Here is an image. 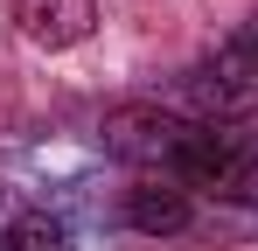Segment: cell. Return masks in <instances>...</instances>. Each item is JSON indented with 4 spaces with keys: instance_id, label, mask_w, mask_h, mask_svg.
Wrapping results in <instances>:
<instances>
[{
    "instance_id": "1",
    "label": "cell",
    "mask_w": 258,
    "mask_h": 251,
    "mask_svg": "<svg viewBox=\"0 0 258 251\" xmlns=\"http://www.w3.org/2000/svg\"><path fill=\"white\" fill-rule=\"evenodd\" d=\"M98 133H105V154H112V161H126L133 174L181 181L188 196L210 181L216 140H223V126H203V119H188V112L147 105V98H133V105H112Z\"/></svg>"
},
{
    "instance_id": "2",
    "label": "cell",
    "mask_w": 258,
    "mask_h": 251,
    "mask_svg": "<svg viewBox=\"0 0 258 251\" xmlns=\"http://www.w3.org/2000/svg\"><path fill=\"white\" fill-rule=\"evenodd\" d=\"M258 112V21H244L237 35H223L188 70V119L203 126H244Z\"/></svg>"
},
{
    "instance_id": "3",
    "label": "cell",
    "mask_w": 258,
    "mask_h": 251,
    "mask_svg": "<svg viewBox=\"0 0 258 251\" xmlns=\"http://www.w3.org/2000/svg\"><path fill=\"white\" fill-rule=\"evenodd\" d=\"M14 21L35 49H77L98 28V0H14Z\"/></svg>"
},
{
    "instance_id": "4",
    "label": "cell",
    "mask_w": 258,
    "mask_h": 251,
    "mask_svg": "<svg viewBox=\"0 0 258 251\" xmlns=\"http://www.w3.org/2000/svg\"><path fill=\"white\" fill-rule=\"evenodd\" d=\"M188 216H196V196H188L181 181L133 174V189H126V223H133V230H147V237H174V230H188Z\"/></svg>"
},
{
    "instance_id": "5",
    "label": "cell",
    "mask_w": 258,
    "mask_h": 251,
    "mask_svg": "<svg viewBox=\"0 0 258 251\" xmlns=\"http://www.w3.org/2000/svg\"><path fill=\"white\" fill-rule=\"evenodd\" d=\"M203 196L258 209V133H223V140H216V161H210Z\"/></svg>"
},
{
    "instance_id": "6",
    "label": "cell",
    "mask_w": 258,
    "mask_h": 251,
    "mask_svg": "<svg viewBox=\"0 0 258 251\" xmlns=\"http://www.w3.org/2000/svg\"><path fill=\"white\" fill-rule=\"evenodd\" d=\"M0 251H70V230L49 209H14L7 230H0Z\"/></svg>"
},
{
    "instance_id": "7",
    "label": "cell",
    "mask_w": 258,
    "mask_h": 251,
    "mask_svg": "<svg viewBox=\"0 0 258 251\" xmlns=\"http://www.w3.org/2000/svg\"><path fill=\"white\" fill-rule=\"evenodd\" d=\"M0 196H7V181H0Z\"/></svg>"
}]
</instances>
